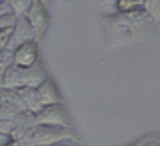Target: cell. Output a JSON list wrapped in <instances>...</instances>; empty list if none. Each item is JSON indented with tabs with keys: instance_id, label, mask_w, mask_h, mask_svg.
<instances>
[{
	"instance_id": "23",
	"label": "cell",
	"mask_w": 160,
	"mask_h": 146,
	"mask_svg": "<svg viewBox=\"0 0 160 146\" xmlns=\"http://www.w3.org/2000/svg\"><path fill=\"white\" fill-rule=\"evenodd\" d=\"M53 146H72V144H68V142H59V144H53Z\"/></svg>"
},
{
	"instance_id": "20",
	"label": "cell",
	"mask_w": 160,
	"mask_h": 146,
	"mask_svg": "<svg viewBox=\"0 0 160 146\" xmlns=\"http://www.w3.org/2000/svg\"><path fill=\"white\" fill-rule=\"evenodd\" d=\"M6 140H8V136H4V134H0V146H2V144H4Z\"/></svg>"
},
{
	"instance_id": "10",
	"label": "cell",
	"mask_w": 160,
	"mask_h": 146,
	"mask_svg": "<svg viewBox=\"0 0 160 146\" xmlns=\"http://www.w3.org/2000/svg\"><path fill=\"white\" fill-rule=\"evenodd\" d=\"M0 78H2V86L6 88V90H18V88L23 86L22 68L18 66V64H10V66L0 74Z\"/></svg>"
},
{
	"instance_id": "18",
	"label": "cell",
	"mask_w": 160,
	"mask_h": 146,
	"mask_svg": "<svg viewBox=\"0 0 160 146\" xmlns=\"http://www.w3.org/2000/svg\"><path fill=\"white\" fill-rule=\"evenodd\" d=\"M137 146H160V139L158 136H147L137 142Z\"/></svg>"
},
{
	"instance_id": "7",
	"label": "cell",
	"mask_w": 160,
	"mask_h": 146,
	"mask_svg": "<svg viewBox=\"0 0 160 146\" xmlns=\"http://www.w3.org/2000/svg\"><path fill=\"white\" fill-rule=\"evenodd\" d=\"M49 76L45 64L41 61H35L33 64L22 68V78H23V86H29V88H39V84Z\"/></svg>"
},
{
	"instance_id": "12",
	"label": "cell",
	"mask_w": 160,
	"mask_h": 146,
	"mask_svg": "<svg viewBox=\"0 0 160 146\" xmlns=\"http://www.w3.org/2000/svg\"><path fill=\"white\" fill-rule=\"evenodd\" d=\"M8 4H10L12 12L18 16V18H26V14L29 12L33 0H8Z\"/></svg>"
},
{
	"instance_id": "22",
	"label": "cell",
	"mask_w": 160,
	"mask_h": 146,
	"mask_svg": "<svg viewBox=\"0 0 160 146\" xmlns=\"http://www.w3.org/2000/svg\"><path fill=\"white\" fill-rule=\"evenodd\" d=\"M37 2H41L43 6H49V2H51V0H37Z\"/></svg>"
},
{
	"instance_id": "4",
	"label": "cell",
	"mask_w": 160,
	"mask_h": 146,
	"mask_svg": "<svg viewBox=\"0 0 160 146\" xmlns=\"http://www.w3.org/2000/svg\"><path fill=\"white\" fill-rule=\"evenodd\" d=\"M26 20L29 22V26H31V29H33L37 41H41V37L45 35V31L49 29V23H51V16H49V12H47V8L41 2L33 0L29 12L26 14Z\"/></svg>"
},
{
	"instance_id": "9",
	"label": "cell",
	"mask_w": 160,
	"mask_h": 146,
	"mask_svg": "<svg viewBox=\"0 0 160 146\" xmlns=\"http://www.w3.org/2000/svg\"><path fill=\"white\" fill-rule=\"evenodd\" d=\"M18 92H20V95H22V100H23V103H26V111H29V113H39L41 111V107H43V103H41V100H39V94H37V88H29V86H22V88H18Z\"/></svg>"
},
{
	"instance_id": "3",
	"label": "cell",
	"mask_w": 160,
	"mask_h": 146,
	"mask_svg": "<svg viewBox=\"0 0 160 146\" xmlns=\"http://www.w3.org/2000/svg\"><path fill=\"white\" fill-rule=\"evenodd\" d=\"M35 125H55V127H74L72 117L68 115L65 103L43 105L41 111L35 113Z\"/></svg>"
},
{
	"instance_id": "1",
	"label": "cell",
	"mask_w": 160,
	"mask_h": 146,
	"mask_svg": "<svg viewBox=\"0 0 160 146\" xmlns=\"http://www.w3.org/2000/svg\"><path fill=\"white\" fill-rule=\"evenodd\" d=\"M103 35L109 47H127L147 43L154 29L152 18L142 10L131 12H115V14H100L98 16Z\"/></svg>"
},
{
	"instance_id": "21",
	"label": "cell",
	"mask_w": 160,
	"mask_h": 146,
	"mask_svg": "<svg viewBox=\"0 0 160 146\" xmlns=\"http://www.w3.org/2000/svg\"><path fill=\"white\" fill-rule=\"evenodd\" d=\"M4 105V95H2V90H0V107Z\"/></svg>"
},
{
	"instance_id": "13",
	"label": "cell",
	"mask_w": 160,
	"mask_h": 146,
	"mask_svg": "<svg viewBox=\"0 0 160 146\" xmlns=\"http://www.w3.org/2000/svg\"><path fill=\"white\" fill-rule=\"evenodd\" d=\"M142 10H145L154 23H160V0H145L142 2Z\"/></svg>"
},
{
	"instance_id": "14",
	"label": "cell",
	"mask_w": 160,
	"mask_h": 146,
	"mask_svg": "<svg viewBox=\"0 0 160 146\" xmlns=\"http://www.w3.org/2000/svg\"><path fill=\"white\" fill-rule=\"evenodd\" d=\"M10 64H14V49H2L0 51V74L10 66Z\"/></svg>"
},
{
	"instance_id": "24",
	"label": "cell",
	"mask_w": 160,
	"mask_h": 146,
	"mask_svg": "<svg viewBox=\"0 0 160 146\" xmlns=\"http://www.w3.org/2000/svg\"><path fill=\"white\" fill-rule=\"evenodd\" d=\"M0 2H4V0H0Z\"/></svg>"
},
{
	"instance_id": "5",
	"label": "cell",
	"mask_w": 160,
	"mask_h": 146,
	"mask_svg": "<svg viewBox=\"0 0 160 146\" xmlns=\"http://www.w3.org/2000/svg\"><path fill=\"white\" fill-rule=\"evenodd\" d=\"M35 61H39V41H28L14 49V64L20 68H26Z\"/></svg>"
},
{
	"instance_id": "15",
	"label": "cell",
	"mask_w": 160,
	"mask_h": 146,
	"mask_svg": "<svg viewBox=\"0 0 160 146\" xmlns=\"http://www.w3.org/2000/svg\"><path fill=\"white\" fill-rule=\"evenodd\" d=\"M16 22H18V16L14 12H8L4 16H0V29H12L16 26Z\"/></svg>"
},
{
	"instance_id": "16",
	"label": "cell",
	"mask_w": 160,
	"mask_h": 146,
	"mask_svg": "<svg viewBox=\"0 0 160 146\" xmlns=\"http://www.w3.org/2000/svg\"><path fill=\"white\" fill-rule=\"evenodd\" d=\"M16 121L12 119H0V134H4V136H10V133L16 129Z\"/></svg>"
},
{
	"instance_id": "19",
	"label": "cell",
	"mask_w": 160,
	"mask_h": 146,
	"mask_svg": "<svg viewBox=\"0 0 160 146\" xmlns=\"http://www.w3.org/2000/svg\"><path fill=\"white\" fill-rule=\"evenodd\" d=\"M2 146H31L28 140H14V139H8Z\"/></svg>"
},
{
	"instance_id": "6",
	"label": "cell",
	"mask_w": 160,
	"mask_h": 146,
	"mask_svg": "<svg viewBox=\"0 0 160 146\" xmlns=\"http://www.w3.org/2000/svg\"><path fill=\"white\" fill-rule=\"evenodd\" d=\"M28 41H37V37L31 29L29 22L26 18H18L16 26L12 27V35H10V43H8V49H16L22 43H28Z\"/></svg>"
},
{
	"instance_id": "2",
	"label": "cell",
	"mask_w": 160,
	"mask_h": 146,
	"mask_svg": "<svg viewBox=\"0 0 160 146\" xmlns=\"http://www.w3.org/2000/svg\"><path fill=\"white\" fill-rule=\"evenodd\" d=\"M59 142H80L74 127H55V125H35L31 134V146H53Z\"/></svg>"
},
{
	"instance_id": "8",
	"label": "cell",
	"mask_w": 160,
	"mask_h": 146,
	"mask_svg": "<svg viewBox=\"0 0 160 146\" xmlns=\"http://www.w3.org/2000/svg\"><path fill=\"white\" fill-rule=\"evenodd\" d=\"M37 94H39V100H41L43 105H53V103H65L62 100V95L59 92L57 84H55V80L51 76H47L41 84L37 88Z\"/></svg>"
},
{
	"instance_id": "11",
	"label": "cell",
	"mask_w": 160,
	"mask_h": 146,
	"mask_svg": "<svg viewBox=\"0 0 160 146\" xmlns=\"http://www.w3.org/2000/svg\"><path fill=\"white\" fill-rule=\"evenodd\" d=\"M145 0H102L103 8H111L108 14L115 12H131V10H141Z\"/></svg>"
},
{
	"instance_id": "17",
	"label": "cell",
	"mask_w": 160,
	"mask_h": 146,
	"mask_svg": "<svg viewBox=\"0 0 160 146\" xmlns=\"http://www.w3.org/2000/svg\"><path fill=\"white\" fill-rule=\"evenodd\" d=\"M10 35H12V29H0V51L8 47V43H10Z\"/></svg>"
}]
</instances>
